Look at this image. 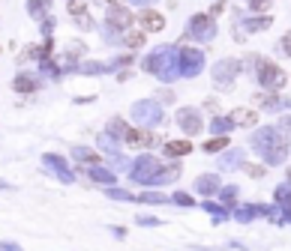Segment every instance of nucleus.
Returning a JSON list of instances; mask_svg holds the SVG:
<instances>
[{"label":"nucleus","mask_w":291,"mask_h":251,"mask_svg":"<svg viewBox=\"0 0 291 251\" xmlns=\"http://www.w3.org/2000/svg\"><path fill=\"white\" fill-rule=\"evenodd\" d=\"M261 84L270 87V90H279L285 84V72L276 69L273 63H267V60H261Z\"/></svg>","instance_id":"obj_1"},{"label":"nucleus","mask_w":291,"mask_h":251,"mask_svg":"<svg viewBox=\"0 0 291 251\" xmlns=\"http://www.w3.org/2000/svg\"><path fill=\"white\" fill-rule=\"evenodd\" d=\"M126 143H129V147H147V143H153V138L144 129H129L126 132Z\"/></svg>","instance_id":"obj_2"},{"label":"nucleus","mask_w":291,"mask_h":251,"mask_svg":"<svg viewBox=\"0 0 291 251\" xmlns=\"http://www.w3.org/2000/svg\"><path fill=\"white\" fill-rule=\"evenodd\" d=\"M189 150H192L189 141H171V143H165V156H186Z\"/></svg>","instance_id":"obj_3"},{"label":"nucleus","mask_w":291,"mask_h":251,"mask_svg":"<svg viewBox=\"0 0 291 251\" xmlns=\"http://www.w3.org/2000/svg\"><path fill=\"white\" fill-rule=\"evenodd\" d=\"M231 120L240 123V126H252V123H258V111H246V108H240V111L231 114Z\"/></svg>","instance_id":"obj_4"},{"label":"nucleus","mask_w":291,"mask_h":251,"mask_svg":"<svg viewBox=\"0 0 291 251\" xmlns=\"http://www.w3.org/2000/svg\"><path fill=\"white\" fill-rule=\"evenodd\" d=\"M141 24H144V30H162V15L159 12H144L141 15Z\"/></svg>","instance_id":"obj_5"},{"label":"nucleus","mask_w":291,"mask_h":251,"mask_svg":"<svg viewBox=\"0 0 291 251\" xmlns=\"http://www.w3.org/2000/svg\"><path fill=\"white\" fill-rule=\"evenodd\" d=\"M126 45H129V48H141V45H144V33H141V30H138V33H135V30L126 33Z\"/></svg>","instance_id":"obj_6"},{"label":"nucleus","mask_w":291,"mask_h":251,"mask_svg":"<svg viewBox=\"0 0 291 251\" xmlns=\"http://www.w3.org/2000/svg\"><path fill=\"white\" fill-rule=\"evenodd\" d=\"M225 143H228V138H216V141H207V143H204V150H207V153H216V150L225 147Z\"/></svg>","instance_id":"obj_7"},{"label":"nucleus","mask_w":291,"mask_h":251,"mask_svg":"<svg viewBox=\"0 0 291 251\" xmlns=\"http://www.w3.org/2000/svg\"><path fill=\"white\" fill-rule=\"evenodd\" d=\"M282 45H285V51L291 54V36H285V39H282Z\"/></svg>","instance_id":"obj_8"},{"label":"nucleus","mask_w":291,"mask_h":251,"mask_svg":"<svg viewBox=\"0 0 291 251\" xmlns=\"http://www.w3.org/2000/svg\"><path fill=\"white\" fill-rule=\"evenodd\" d=\"M288 179H291V171H288Z\"/></svg>","instance_id":"obj_9"}]
</instances>
